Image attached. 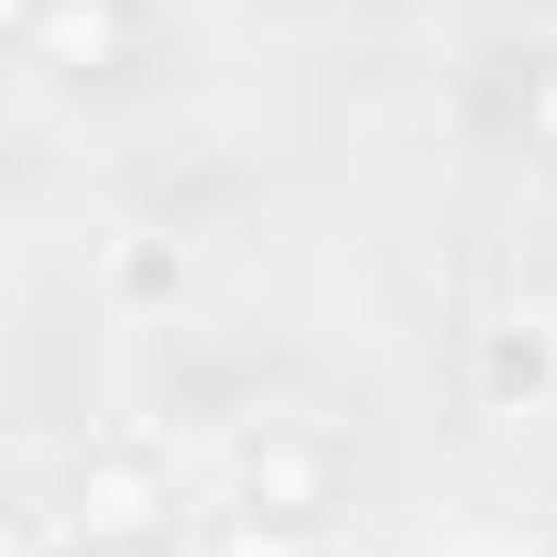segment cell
Returning a JSON list of instances; mask_svg holds the SVG:
<instances>
[{"label":"cell","mask_w":557,"mask_h":557,"mask_svg":"<svg viewBox=\"0 0 557 557\" xmlns=\"http://www.w3.org/2000/svg\"><path fill=\"white\" fill-rule=\"evenodd\" d=\"M77 535H99V546L175 535V481L153 470V448H99L77 470Z\"/></svg>","instance_id":"cell-1"},{"label":"cell","mask_w":557,"mask_h":557,"mask_svg":"<svg viewBox=\"0 0 557 557\" xmlns=\"http://www.w3.org/2000/svg\"><path fill=\"white\" fill-rule=\"evenodd\" d=\"M448 557H513V546H503V535H459Z\"/></svg>","instance_id":"cell-7"},{"label":"cell","mask_w":557,"mask_h":557,"mask_svg":"<svg viewBox=\"0 0 557 557\" xmlns=\"http://www.w3.org/2000/svg\"><path fill=\"white\" fill-rule=\"evenodd\" d=\"M219 557H318V546H307V524H273V513H230Z\"/></svg>","instance_id":"cell-5"},{"label":"cell","mask_w":557,"mask_h":557,"mask_svg":"<svg viewBox=\"0 0 557 557\" xmlns=\"http://www.w3.org/2000/svg\"><path fill=\"white\" fill-rule=\"evenodd\" d=\"M34 557H110V546H99V535H77V546H34Z\"/></svg>","instance_id":"cell-8"},{"label":"cell","mask_w":557,"mask_h":557,"mask_svg":"<svg viewBox=\"0 0 557 557\" xmlns=\"http://www.w3.org/2000/svg\"><path fill=\"white\" fill-rule=\"evenodd\" d=\"M23 45L66 77H110V66L143 55V0H34Z\"/></svg>","instance_id":"cell-2"},{"label":"cell","mask_w":557,"mask_h":557,"mask_svg":"<svg viewBox=\"0 0 557 557\" xmlns=\"http://www.w3.org/2000/svg\"><path fill=\"white\" fill-rule=\"evenodd\" d=\"M557 394V329L546 318H503V329H481V405H546Z\"/></svg>","instance_id":"cell-4"},{"label":"cell","mask_w":557,"mask_h":557,"mask_svg":"<svg viewBox=\"0 0 557 557\" xmlns=\"http://www.w3.org/2000/svg\"><path fill=\"white\" fill-rule=\"evenodd\" d=\"M121 285H132V296H164L175 262H164V251H121Z\"/></svg>","instance_id":"cell-6"},{"label":"cell","mask_w":557,"mask_h":557,"mask_svg":"<svg viewBox=\"0 0 557 557\" xmlns=\"http://www.w3.org/2000/svg\"><path fill=\"white\" fill-rule=\"evenodd\" d=\"M230 481H240V513H273V524H318L339 503V459L318 437H251Z\"/></svg>","instance_id":"cell-3"}]
</instances>
